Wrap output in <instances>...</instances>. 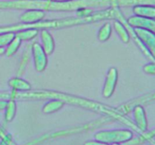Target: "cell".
<instances>
[{
    "label": "cell",
    "instance_id": "obj_1",
    "mask_svg": "<svg viewBox=\"0 0 155 145\" xmlns=\"http://www.w3.org/2000/svg\"><path fill=\"white\" fill-rule=\"evenodd\" d=\"M43 99H51L58 100L65 104H72L75 106H80L87 110L92 111L98 112V113H104L109 115L112 118L119 119L121 114L117 111L116 108L99 104L96 101H91L86 98H80V97L74 96L69 94L62 93L60 92L55 91H36V92H17L12 90L11 92H7V100H43Z\"/></svg>",
    "mask_w": 155,
    "mask_h": 145
},
{
    "label": "cell",
    "instance_id": "obj_2",
    "mask_svg": "<svg viewBox=\"0 0 155 145\" xmlns=\"http://www.w3.org/2000/svg\"><path fill=\"white\" fill-rule=\"evenodd\" d=\"M112 6V0H74L59 2L51 0H12L0 1V9L40 10L43 11H71L82 8Z\"/></svg>",
    "mask_w": 155,
    "mask_h": 145
},
{
    "label": "cell",
    "instance_id": "obj_3",
    "mask_svg": "<svg viewBox=\"0 0 155 145\" xmlns=\"http://www.w3.org/2000/svg\"><path fill=\"white\" fill-rule=\"evenodd\" d=\"M106 19H115L114 8L104 9L92 14L86 18H69L60 20L41 21L34 24H19L15 25L0 27V34L7 33H15L24 30H48V29H61L83 24H92Z\"/></svg>",
    "mask_w": 155,
    "mask_h": 145
},
{
    "label": "cell",
    "instance_id": "obj_4",
    "mask_svg": "<svg viewBox=\"0 0 155 145\" xmlns=\"http://www.w3.org/2000/svg\"><path fill=\"white\" fill-rule=\"evenodd\" d=\"M133 132L128 129L104 130L94 134L95 140L107 144L127 143L133 139Z\"/></svg>",
    "mask_w": 155,
    "mask_h": 145
},
{
    "label": "cell",
    "instance_id": "obj_5",
    "mask_svg": "<svg viewBox=\"0 0 155 145\" xmlns=\"http://www.w3.org/2000/svg\"><path fill=\"white\" fill-rule=\"evenodd\" d=\"M31 48L35 69L39 72H43L48 64V55L45 54L41 44L38 42H34Z\"/></svg>",
    "mask_w": 155,
    "mask_h": 145
},
{
    "label": "cell",
    "instance_id": "obj_6",
    "mask_svg": "<svg viewBox=\"0 0 155 145\" xmlns=\"http://www.w3.org/2000/svg\"><path fill=\"white\" fill-rule=\"evenodd\" d=\"M135 34L138 37V39L141 41L142 45L145 46L147 51L150 54V55L155 60V34L148 31V30H143L140 28L133 29Z\"/></svg>",
    "mask_w": 155,
    "mask_h": 145
},
{
    "label": "cell",
    "instance_id": "obj_7",
    "mask_svg": "<svg viewBox=\"0 0 155 145\" xmlns=\"http://www.w3.org/2000/svg\"><path fill=\"white\" fill-rule=\"evenodd\" d=\"M118 81V70L116 67H110L106 75L105 81L102 89V95L104 98H109L114 93Z\"/></svg>",
    "mask_w": 155,
    "mask_h": 145
},
{
    "label": "cell",
    "instance_id": "obj_8",
    "mask_svg": "<svg viewBox=\"0 0 155 145\" xmlns=\"http://www.w3.org/2000/svg\"><path fill=\"white\" fill-rule=\"evenodd\" d=\"M129 25L133 28H140L148 30L155 34V20L152 18L132 16L127 20Z\"/></svg>",
    "mask_w": 155,
    "mask_h": 145
},
{
    "label": "cell",
    "instance_id": "obj_9",
    "mask_svg": "<svg viewBox=\"0 0 155 145\" xmlns=\"http://www.w3.org/2000/svg\"><path fill=\"white\" fill-rule=\"evenodd\" d=\"M133 116L136 126L141 131H145L148 128V122H147L145 111L142 106L137 105L133 107Z\"/></svg>",
    "mask_w": 155,
    "mask_h": 145
},
{
    "label": "cell",
    "instance_id": "obj_10",
    "mask_svg": "<svg viewBox=\"0 0 155 145\" xmlns=\"http://www.w3.org/2000/svg\"><path fill=\"white\" fill-rule=\"evenodd\" d=\"M45 16V13L40 10H27L20 16V21L22 24H34L42 21Z\"/></svg>",
    "mask_w": 155,
    "mask_h": 145
},
{
    "label": "cell",
    "instance_id": "obj_11",
    "mask_svg": "<svg viewBox=\"0 0 155 145\" xmlns=\"http://www.w3.org/2000/svg\"><path fill=\"white\" fill-rule=\"evenodd\" d=\"M40 39L42 47L47 55H50L53 53L55 47L54 40L51 33L47 30H42L40 32Z\"/></svg>",
    "mask_w": 155,
    "mask_h": 145
},
{
    "label": "cell",
    "instance_id": "obj_12",
    "mask_svg": "<svg viewBox=\"0 0 155 145\" xmlns=\"http://www.w3.org/2000/svg\"><path fill=\"white\" fill-rule=\"evenodd\" d=\"M8 85L12 89V90L17 92H29L31 90L32 86L28 82L19 77L11 79L8 81Z\"/></svg>",
    "mask_w": 155,
    "mask_h": 145
},
{
    "label": "cell",
    "instance_id": "obj_13",
    "mask_svg": "<svg viewBox=\"0 0 155 145\" xmlns=\"http://www.w3.org/2000/svg\"><path fill=\"white\" fill-rule=\"evenodd\" d=\"M133 13L136 16L146 18H155V6L136 5L133 6Z\"/></svg>",
    "mask_w": 155,
    "mask_h": 145
},
{
    "label": "cell",
    "instance_id": "obj_14",
    "mask_svg": "<svg viewBox=\"0 0 155 145\" xmlns=\"http://www.w3.org/2000/svg\"><path fill=\"white\" fill-rule=\"evenodd\" d=\"M117 7L136 5L155 6V0H116Z\"/></svg>",
    "mask_w": 155,
    "mask_h": 145
},
{
    "label": "cell",
    "instance_id": "obj_15",
    "mask_svg": "<svg viewBox=\"0 0 155 145\" xmlns=\"http://www.w3.org/2000/svg\"><path fill=\"white\" fill-rule=\"evenodd\" d=\"M114 30L117 33V34L118 35L120 39H121V41L124 43H128L130 42V36L129 34V32L122 23L120 22L119 21H114Z\"/></svg>",
    "mask_w": 155,
    "mask_h": 145
},
{
    "label": "cell",
    "instance_id": "obj_16",
    "mask_svg": "<svg viewBox=\"0 0 155 145\" xmlns=\"http://www.w3.org/2000/svg\"><path fill=\"white\" fill-rule=\"evenodd\" d=\"M64 103L62 101H58V100H51L44 104L42 110L45 114H50V113H55L60 110L64 107Z\"/></svg>",
    "mask_w": 155,
    "mask_h": 145
},
{
    "label": "cell",
    "instance_id": "obj_17",
    "mask_svg": "<svg viewBox=\"0 0 155 145\" xmlns=\"http://www.w3.org/2000/svg\"><path fill=\"white\" fill-rule=\"evenodd\" d=\"M17 112V104L15 101L9 100L5 109V120L6 122H11L15 119Z\"/></svg>",
    "mask_w": 155,
    "mask_h": 145
},
{
    "label": "cell",
    "instance_id": "obj_18",
    "mask_svg": "<svg viewBox=\"0 0 155 145\" xmlns=\"http://www.w3.org/2000/svg\"><path fill=\"white\" fill-rule=\"evenodd\" d=\"M21 45V41L19 38L15 36L13 40L8 45L7 48L5 49V55L7 57H10L13 56L19 49Z\"/></svg>",
    "mask_w": 155,
    "mask_h": 145
},
{
    "label": "cell",
    "instance_id": "obj_19",
    "mask_svg": "<svg viewBox=\"0 0 155 145\" xmlns=\"http://www.w3.org/2000/svg\"><path fill=\"white\" fill-rule=\"evenodd\" d=\"M112 33V27L110 23H105L101 28L99 29L98 33V39L100 42H104L108 40Z\"/></svg>",
    "mask_w": 155,
    "mask_h": 145
},
{
    "label": "cell",
    "instance_id": "obj_20",
    "mask_svg": "<svg viewBox=\"0 0 155 145\" xmlns=\"http://www.w3.org/2000/svg\"><path fill=\"white\" fill-rule=\"evenodd\" d=\"M39 30H24L16 32L15 36L19 38L21 41H30L37 36Z\"/></svg>",
    "mask_w": 155,
    "mask_h": 145
},
{
    "label": "cell",
    "instance_id": "obj_21",
    "mask_svg": "<svg viewBox=\"0 0 155 145\" xmlns=\"http://www.w3.org/2000/svg\"><path fill=\"white\" fill-rule=\"evenodd\" d=\"M15 36V33H7L0 34V48H4V47L8 46V45L13 40Z\"/></svg>",
    "mask_w": 155,
    "mask_h": 145
},
{
    "label": "cell",
    "instance_id": "obj_22",
    "mask_svg": "<svg viewBox=\"0 0 155 145\" xmlns=\"http://www.w3.org/2000/svg\"><path fill=\"white\" fill-rule=\"evenodd\" d=\"M28 54H29L28 52L26 51L25 53H24V54L23 55L22 60H21L19 68H18V76H20V75H21V74L24 73V70H25L26 66H27V60H28V58H29Z\"/></svg>",
    "mask_w": 155,
    "mask_h": 145
},
{
    "label": "cell",
    "instance_id": "obj_23",
    "mask_svg": "<svg viewBox=\"0 0 155 145\" xmlns=\"http://www.w3.org/2000/svg\"><path fill=\"white\" fill-rule=\"evenodd\" d=\"M77 11L76 14H77V18H86V17H88L92 14H93L92 9L89 8H80L77 11Z\"/></svg>",
    "mask_w": 155,
    "mask_h": 145
},
{
    "label": "cell",
    "instance_id": "obj_24",
    "mask_svg": "<svg viewBox=\"0 0 155 145\" xmlns=\"http://www.w3.org/2000/svg\"><path fill=\"white\" fill-rule=\"evenodd\" d=\"M143 70L145 73L151 74V75H155V63H150L148 64L145 65L143 67Z\"/></svg>",
    "mask_w": 155,
    "mask_h": 145
},
{
    "label": "cell",
    "instance_id": "obj_25",
    "mask_svg": "<svg viewBox=\"0 0 155 145\" xmlns=\"http://www.w3.org/2000/svg\"><path fill=\"white\" fill-rule=\"evenodd\" d=\"M12 136L11 134H5L3 138L1 139V141H0V145H11V143H12Z\"/></svg>",
    "mask_w": 155,
    "mask_h": 145
},
{
    "label": "cell",
    "instance_id": "obj_26",
    "mask_svg": "<svg viewBox=\"0 0 155 145\" xmlns=\"http://www.w3.org/2000/svg\"><path fill=\"white\" fill-rule=\"evenodd\" d=\"M83 145H110L107 143H103V142L98 141V140H87L83 143Z\"/></svg>",
    "mask_w": 155,
    "mask_h": 145
},
{
    "label": "cell",
    "instance_id": "obj_27",
    "mask_svg": "<svg viewBox=\"0 0 155 145\" xmlns=\"http://www.w3.org/2000/svg\"><path fill=\"white\" fill-rule=\"evenodd\" d=\"M8 101H0V111L5 110L7 105Z\"/></svg>",
    "mask_w": 155,
    "mask_h": 145
},
{
    "label": "cell",
    "instance_id": "obj_28",
    "mask_svg": "<svg viewBox=\"0 0 155 145\" xmlns=\"http://www.w3.org/2000/svg\"><path fill=\"white\" fill-rule=\"evenodd\" d=\"M6 134H7V133L5 132V131L4 130V128H3L1 126V125H0V139L3 138V137L5 136Z\"/></svg>",
    "mask_w": 155,
    "mask_h": 145
},
{
    "label": "cell",
    "instance_id": "obj_29",
    "mask_svg": "<svg viewBox=\"0 0 155 145\" xmlns=\"http://www.w3.org/2000/svg\"><path fill=\"white\" fill-rule=\"evenodd\" d=\"M53 2H70V1H74V0H51Z\"/></svg>",
    "mask_w": 155,
    "mask_h": 145
},
{
    "label": "cell",
    "instance_id": "obj_30",
    "mask_svg": "<svg viewBox=\"0 0 155 145\" xmlns=\"http://www.w3.org/2000/svg\"><path fill=\"white\" fill-rule=\"evenodd\" d=\"M5 54V48H0V56L3 55Z\"/></svg>",
    "mask_w": 155,
    "mask_h": 145
},
{
    "label": "cell",
    "instance_id": "obj_31",
    "mask_svg": "<svg viewBox=\"0 0 155 145\" xmlns=\"http://www.w3.org/2000/svg\"><path fill=\"white\" fill-rule=\"evenodd\" d=\"M110 145H120V143H112V144Z\"/></svg>",
    "mask_w": 155,
    "mask_h": 145
},
{
    "label": "cell",
    "instance_id": "obj_32",
    "mask_svg": "<svg viewBox=\"0 0 155 145\" xmlns=\"http://www.w3.org/2000/svg\"><path fill=\"white\" fill-rule=\"evenodd\" d=\"M11 145H17V144H16V143H14L13 141H12V143H11Z\"/></svg>",
    "mask_w": 155,
    "mask_h": 145
},
{
    "label": "cell",
    "instance_id": "obj_33",
    "mask_svg": "<svg viewBox=\"0 0 155 145\" xmlns=\"http://www.w3.org/2000/svg\"><path fill=\"white\" fill-rule=\"evenodd\" d=\"M7 1H12V0H7Z\"/></svg>",
    "mask_w": 155,
    "mask_h": 145
}]
</instances>
